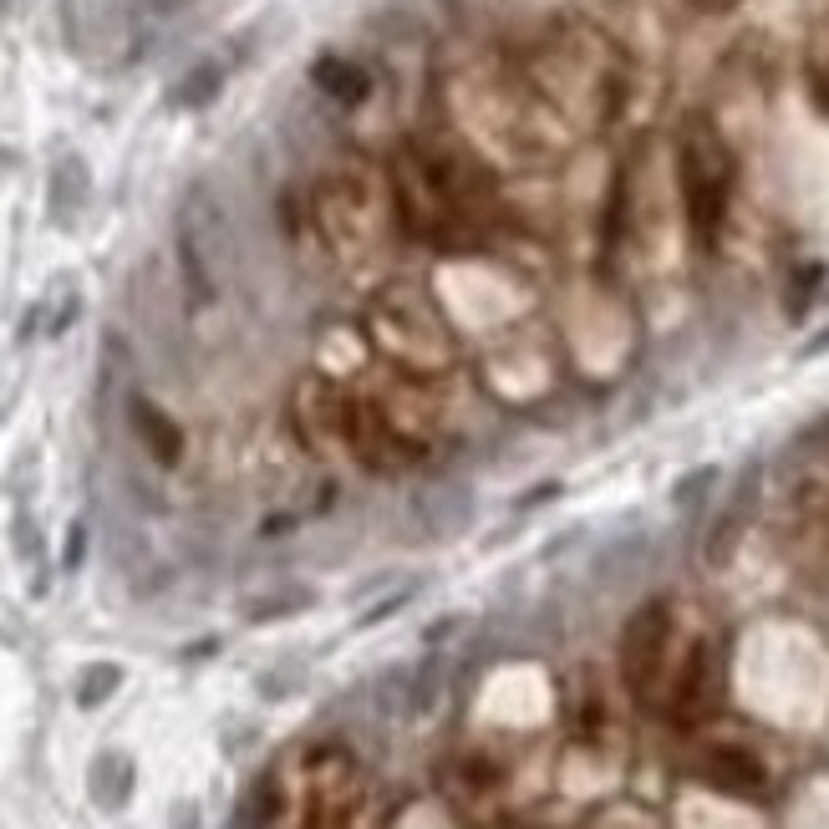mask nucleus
Segmentation results:
<instances>
[{"label": "nucleus", "mask_w": 829, "mask_h": 829, "mask_svg": "<svg viewBox=\"0 0 829 829\" xmlns=\"http://www.w3.org/2000/svg\"><path fill=\"white\" fill-rule=\"evenodd\" d=\"M356 815H362V778L352 753L342 749L305 753L290 794L276 774L265 778L260 829H356Z\"/></svg>", "instance_id": "f257e3e1"}, {"label": "nucleus", "mask_w": 829, "mask_h": 829, "mask_svg": "<svg viewBox=\"0 0 829 829\" xmlns=\"http://www.w3.org/2000/svg\"><path fill=\"white\" fill-rule=\"evenodd\" d=\"M728 189H733V163H728L723 138L702 122H692L682 138V198H687V219L698 229L702 245L718 239L728 214Z\"/></svg>", "instance_id": "f03ea898"}, {"label": "nucleus", "mask_w": 829, "mask_h": 829, "mask_svg": "<svg viewBox=\"0 0 829 829\" xmlns=\"http://www.w3.org/2000/svg\"><path fill=\"white\" fill-rule=\"evenodd\" d=\"M621 671H626V687H632L642 702H661L671 677V606L667 601H652L632 616L626 626V642H621Z\"/></svg>", "instance_id": "7ed1b4c3"}, {"label": "nucleus", "mask_w": 829, "mask_h": 829, "mask_svg": "<svg viewBox=\"0 0 829 829\" xmlns=\"http://www.w3.org/2000/svg\"><path fill=\"white\" fill-rule=\"evenodd\" d=\"M128 418H132V428H138V438H143V448L163 463V469H173V463L184 459V428H179L159 402H148L143 392H132L128 397Z\"/></svg>", "instance_id": "20e7f679"}, {"label": "nucleus", "mask_w": 829, "mask_h": 829, "mask_svg": "<svg viewBox=\"0 0 829 829\" xmlns=\"http://www.w3.org/2000/svg\"><path fill=\"white\" fill-rule=\"evenodd\" d=\"M316 87L321 93H331L336 103H362L367 97V72L352 62H342V56H321L316 62Z\"/></svg>", "instance_id": "39448f33"}, {"label": "nucleus", "mask_w": 829, "mask_h": 829, "mask_svg": "<svg viewBox=\"0 0 829 829\" xmlns=\"http://www.w3.org/2000/svg\"><path fill=\"white\" fill-rule=\"evenodd\" d=\"M708 774L718 778V784H728V789H764V768L753 764L749 753H733V749L712 753Z\"/></svg>", "instance_id": "423d86ee"}, {"label": "nucleus", "mask_w": 829, "mask_h": 829, "mask_svg": "<svg viewBox=\"0 0 829 829\" xmlns=\"http://www.w3.org/2000/svg\"><path fill=\"white\" fill-rule=\"evenodd\" d=\"M214 93H219V66L204 62V66H194V72L184 77V87H179V103H184V107H204V103H214Z\"/></svg>", "instance_id": "0eeeda50"}, {"label": "nucleus", "mask_w": 829, "mask_h": 829, "mask_svg": "<svg viewBox=\"0 0 829 829\" xmlns=\"http://www.w3.org/2000/svg\"><path fill=\"white\" fill-rule=\"evenodd\" d=\"M122 671L118 667H93L87 671V682H82V708H93V702H103L112 687H118Z\"/></svg>", "instance_id": "6e6552de"}, {"label": "nucleus", "mask_w": 829, "mask_h": 829, "mask_svg": "<svg viewBox=\"0 0 829 829\" xmlns=\"http://www.w3.org/2000/svg\"><path fill=\"white\" fill-rule=\"evenodd\" d=\"M77 198H82V163L72 159V163H62V179H56V204L72 209Z\"/></svg>", "instance_id": "1a4fd4ad"}, {"label": "nucleus", "mask_w": 829, "mask_h": 829, "mask_svg": "<svg viewBox=\"0 0 829 829\" xmlns=\"http://www.w3.org/2000/svg\"><path fill=\"white\" fill-rule=\"evenodd\" d=\"M82 560V529H72V545H66V566H77Z\"/></svg>", "instance_id": "9d476101"}, {"label": "nucleus", "mask_w": 829, "mask_h": 829, "mask_svg": "<svg viewBox=\"0 0 829 829\" xmlns=\"http://www.w3.org/2000/svg\"><path fill=\"white\" fill-rule=\"evenodd\" d=\"M712 6H728V0H712Z\"/></svg>", "instance_id": "9b49d317"}]
</instances>
